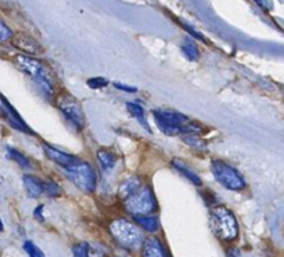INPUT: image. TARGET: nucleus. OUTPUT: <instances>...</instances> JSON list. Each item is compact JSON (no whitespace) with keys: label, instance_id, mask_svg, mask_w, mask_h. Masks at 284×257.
<instances>
[{"label":"nucleus","instance_id":"412c9836","mask_svg":"<svg viewBox=\"0 0 284 257\" xmlns=\"http://www.w3.org/2000/svg\"><path fill=\"white\" fill-rule=\"evenodd\" d=\"M182 50H183L184 56H186L190 61H194V60H197L198 58L197 46H196V44H194L193 42H190V40H186V42L183 43Z\"/></svg>","mask_w":284,"mask_h":257},{"label":"nucleus","instance_id":"6e6552de","mask_svg":"<svg viewBox=\"0 0 284 257\" xmlns=\"http://www.w3.org/2000/svg\"><path fill=\"white\" fill-rule=\"evenodd\" d=\"M58 110L61 111L64 114V116L67 118L71 123L81 130L85 124V115H83V111L81 108V105L78 102L74 97L68 94H63L58 97L57 100Z\"/></svg>","mask_w":284,"mask_h":257},{"label":"nucleus","instance_id":"f03ea898","mask_svg":"<svg viewBox=\"0 0 284 257\" xmlns=\"http://www.w3.org/2000/svg\"><path fill=\"white\" fill-rule=\"evenodd\" d=\"M110 233L121 246L130 250L137 249L143 243V234L140 228L128 220H112L110 224Z\"/></svg>","mask_w":284,"mask_h":257},{"label":"nucleus","instance_id":"dca6fc26","mask_svg":"<svg viewBox=\"0 0 284 257\" xmlns=\"http://www.w3.org/2000/svg\"><path fill=\"white\" fill-rule=\"evenodd\" d=\"M136 223L139 224L140 227L149 233H155L159 228V221L155 216L151 214H146V216H136Z\"/></svg>","mask_w":284,"mask_h":257},{"label":"nucleus","instance_id":"f8f14e48","mask_svg":"<svg viewBox=\"0 0 284 257\" xmlns=\"http://www.w3.org/2000/svg\"><path fill=\"white\" fill-rule=\"evenodd\" d=\"M141 245V257H169L162 243L157 238L146 239Z\"/></svg>","mask_w":284,"mask_h":257},{"label":"nucleus","instance_id":"ddd939ff","mask_svg":"<svg viewBox=\"0 0 284 257\" xmlns=\"http://www.w3.org/2000/svg\"><path fill=\"white\" fill-rule=\"evenodd\" d=\"M140 188V180L137 177H128L121 183L120 188H118V196L122 200H126L129 196L136 194Z\"/></svg>","mask_w":284,"mask_h":257},{"label":"nucleus","instance_id":"0eeeda50","mask_svg":"<svg viewBox=\"0 0 284 257\" xmlns=\"http://www.w3.org/2000/svg\"><path fill=\"white\" fill-rule=\"evenodd\" d=\"M67 177L83 192L90 194L96 190V173L86 162H78L74 166L65 169Z\"/></svg>","mask_w":284,"mask_h":257},{"label":"nucleus","instance_id":"39448f33","mask_svg":"<svg viewBox=\"0 0 284 257\" xmlns=\"http://www.w3.org/2000/svg\"><path fill=\"white\" fill-rule=\"evenodd\" d=\"M211 171L215 180L227 190L241 191L246 188V180L234 167H231L227 163L222 161H214L211 165Z\"/></svg>","mask_w":284,"mask_h":257},{"label":"nucleus","instance_id":"f3484780","mask_svg":"<svg viewBox=\"0 0 284 257\" xmlns=\"http://www.w3.org/2000/svg\"><path fill=\"white\" fill-rule=\"evenodd\" d=\"M126 108H128V111L130 112V115H132V116H133V118H135V119L137 120L143 127L147 128V132L151 133V130H150L149 127V123H147V119H146L145 110H143L140 105L135 104V102H128V104H126Z\"/></svg>","mask_w":284,"mask_h":257},{"label":"nucleus","instance_id":"1a4fd4ad","mask_svg":"<svg viewBox=\"0 0 284 257\" xmlns=\"http://www.w3.org/2000/svg\"><path fill=\"white\" fill-rule=\"evenodd\" d=\"M11 39H13V44L15 47L19 48L21 52H24L28 56H36V54L43 53V47L40 46V43L29 35L18 34Z\"/></svg>","mask_w":284,"mask_h":257},{"label":"nucleus","instance_id":"5701e85b","mask_svg":"<svg viewBox=\"0 0 284 257\" xmlns=\"http://www.w3.org/2000/svg\"><path fill=\"white\" fill-rule=\"evenodd\" d=\"M24 249L25 252L28 253L29 257H44L43 252L40 250L39 248H36L34 243L31 242V241H25L24 243Z\"/></svg>","mask_w":284,"mask_h":257},{"label":"nucleus","instance_id":"2eb2a0df","mask_svg":"<svg viewBox=\"0 0 284 257\" xmlns=\"http://www.w3.org/2000/svg\"><path fill=\"white\" fill-rule=\"evenodd\" d=\"M172 166H174L175 169L179 171V173H182V174H183V176L186 177L188 181H192L194 186L200 187L202 184L201 178L198 177L197 173H194V171H193L190 167H187V165H186L184 162H182V161H179V159H174V161H172Z\"/></svg>","mask_w":284,"mask_h":257},{"label":"nucleus","instance_id":"bb28decb","mask_svg":"<svg viewBox=\"0 0 284 257\" xmlns=\"http://www.w3.org/2000/svg\"><path fill=\"white\" fill-rule=\"evenodd\" d=\"M114 86H115V89H118V90L128 91V93H135V91L137 90V89L133 87V86H125V85H121V83H114Z\"/></svg>","mask_w":284,"mask_h":257},{"label":"nucleus","instance_id":"c85d7f7f","mask_svg":"<svg viewBox=\"0 0 284 257\" xmlns=\"http://www.w3.org/2000/svg\"><path fill=\"white\" fill-rule=\"evenodd\" d=\"M227 257H241V252L237 248H231L227 252Z\"/></svg>","mask_w":284,"mask_h":257},{"label":"nucleus","instance_id":"a211bd4d","mask_svg":"<svg viewBox=\"0 0 284 257\" xmlns=\"http://www.w3.org/2000/svg\"><path fill=\"white\" fill-rule=\"evenodd\" d=\"M97 159H99V162H100L101 167L104 169V170H111V169H114L116 163V158L114 153L108 152V151H99L97 152Z\"/></svg>","mask_w":284,"mask_h":257},{"label":"nucleus","instance_id":"4be33fe9","mask_svg":"<svg viewBox=\"0 0 284 257\" xmlns=\"http://www.w3.org/2000/svg\"><path fill=\"white\" fill-rule=\"evenodd\" d=\"M43 191L46 192V194H48V195L52 196V198L60 196V194H61L60 187H58L53 180L43 181Z\"/></svg>","mask_w":284,"mask_h":257},{"label":"nucleus","instance_id":"7ed1b4c3","mask_svg":"<svg viewBox=\"0 0 284 257\" xmlns=\"http://www.w3.org/2000/svg\"><path fill=\"white\" fill-rule=\"evenodd\" d=\"M15 62H17V67L21 71H24L28 76L32 78L38 83L40 90L43 91L44 94H53V82H52V78H50L48 69L43 67L42 62L29 57V56H18L15 58Z\"/></svg>","mask_w":284,"mask_h":257},{"label":"nucleus","instance_id":"4468645a","mask_svg":"<svg viewBox=\"0 0 284 257\" xmlns=\"http://www.w3.org/2000/svg\"><path fill=\"white\" fill-rule=\"evenodd\" d=\"M22 181H24L25 191H27V194L31 198L36 199V198L42 195V192H43V183L39 180V178H36L34 176H24Z\"/></svg>","mask_w":284,"mask_h":257},{"label":"nucleus","instance_id":"20e7f679","mask_svg":"<svg viewBox=\"0 0 284 257\" xmlns=\"http://www.w3.org/2000/svg\"><path fill=\"white\" fill-rule=\"evenodd\" d=\"M124 205H125L126 212L132 214L133 217L151 214L158 208L154 194L151 192L149 187H140L136 194L124 200Z\"/></svg>","mask_w":284,"mask_h":257},{"label":"nucleus","instance_id":"6ab92c4d","mask_svg":"<svg viewBox=\"0 0 284 257\" xmlns=\"http://www.w3.org/2000/svg\"><path fill=\"white\" fill-rule=\"evenodd\" d=\"M7 155H9L10 159H13L14 162L18 163L21 167H24V169H29L31 167V162H29L28 158L22 155L21 152H18L14 148H7Z\"/></svg>","mask_w":284,"mask_h":257},{"label":"nucleus","instance_id":"423d86ee","mask_svg":"<svg viewBox=\"0 0 284 257\" xmlns=\"http://www.w3.org/2000/svg\"><path fill=\"white\" fill-rule=\"evenodd\" d=\"M154 115L155 124L167 136H178L182 134L183 126L188 122L187 116L180 112L168 110H155Z\"/></svg>","mask_w":284,"mask_h":257},{"label":"nucleus","instance_id":"b1692460","mask_svg":"<svg viewBox=\"0 0 284 257\" xmlns=\"http://www.w3.org/2000/svg\"><path fill=\"white\" fill-rule=\"evenodd\" d=\"M74 257H89V245L86 242H81L75 245L73 249Z\"/></svg>","mask_w":284,"mask_h":257},{"label":"nucleus","instance_id":"cd10ccee","mask_svg":"<svg viewBox=\"0 0 284 257\" xmlns=\"http://www.w3.org/2000/svg\"><path fill=\"white\" fill-rule=\"evenodd\" d=\"M42 212H43V206L40 205L36 208V210H35V217L39 220V221H43V216H42Z\"/></svg>","mask_w":284,"mask_h":257},{"label":"nucleus","instance_id":"9d476101","mask_svg":"<svg viewBox=\"0 0 284 257\" xmlns=\"http://www.w3.org/2000/svg\"><path fill=\"white\" fill-rule=\"evenodd\" d=\"M43 151L50 161H53L54 163H57L58 166L64 167V169H68V167L74 166L75 163H78V159L75 157L68 155V153L63 152V151H58V149L50 147L48 144L43 145Z\"/></svg>","mask_w":284,"mask_h":257},{"label":"nucleus","instance_id":"c756f323","mask_svg":"<svg viewBox=\"0 0 284 257\" xmlns=\"http://www.w3.org/2000/svg\"><path fill=\"white\" fill-rule=\"evenodd\" d=\"M3 231V223H2V220H0V233Z\"/></svg>","mask_w":284,"mask_h":257},{"label":"nucleus","instance_id":"393cba45","mask_svg":"<svg viewBox=\"0 0 284 257\" xmlns=\"http://www.w3.org/2000/svg\"><path fill=\"white\" fill-rule=\"evenodd\" d=\"M107 85H108V81L104 79V78L96 76L87 79V86H89L90 89H103V87H106Z\"/></svg>","mask_w":284,"mask_h":257},{"label":"nucleus","instance_id":"f257e3e1","mask_svg":"<svg viewBox=\"0 0 284 257\" xmlns=\"http://www.w3.org/2000/svg\"><path fill=\"white\" fill-rule=\"evenodd\" d=\"M209 227L214 235L223 242H231L239 237L236 217L225 206L212 208L209 212Z\"/></svg>","mask_w":284,"mask_h":257},{"label":"nucleus","instance_id":"aec40b11","mask_svg":"<svg viewBox=\"0 0 284 257\" xmlns=\"http://www.w3.org/2000/svg\"><path fill=\"white\" fill-rule=\"evenodd\" d=\"M183 143L193 148H197V149H202V148L207 147V143L202 138H200L198 134H184Z\"/></svg>","mask_w":284,"mask_h":257},{"label":"nucleus","instance_id":"a878e982","mask_svg":"<svg viewBox=\"0 0 284 257\" xmlns=\"http://www.w3.org/2000/svg\"><path fill=\"white\" fill-rule=\"evenodd\" d=\"M13 38V32L7 25L0 19V43H5Z\"/></svg>","mask_w":284,"mask_h":257},{"label":"nucleus","instance_id":"9b49d317","mask_svg":"<svg viewBox=\"0 0 284 257\" xmlns=\"http://www.w3.org/2000/svg\"><path fill=\"white\" fill-rule=\"evenodd\" d=\"M0 100H2V102H3V112H5V115H6V119L9 120L10 123L13 124L15 128H18V130H21V132H24V133H32L31 132V128L25 124V122L22 120V118L19 116L17 112H15V110L10 105V102L7 100H6L5 97H2L0 95Z\"/></svg>","mask_w":284,"mask_h":257}]
</instances>
